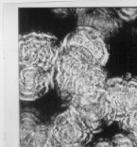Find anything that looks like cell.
Returning <instances> with one entry per match:
<instances>
[{
	"mask_svg": "<svg viewBox=\"0 0 137 147\" xmlns=\"http://www.w3.org/2000/svg\"><path fill=\"white\" fill-rule=\"evenodd\" d=\"M93 147H111V141L109 140H101L96 142Z\"/></svg>",
	"mask_w": 137,
	"mask_h": 147,
	"instance_id": "9c48e42d",
	"label": "cell"
},
{
	"mask_svg": "<svg viewBox=\"0 0 137 147\" xmlns=\"http://www.w3.org/2000/svg\"><path fill=\"white\" fill-rule=\"evenodd\" d=\"M68 147H83V146H81V145H75V146H68Z\"/></svg>",
	"mask_w": 137,
	"mask_h": 147,
	"instance_id": "30bf717a",
	"label": "cell"
},
{
	"mask_svg": "<svg viewBox=\"0 0 137 147\" xmlns=\"http://www.w3.org/2000/svg\"><path fill=\"white\" fill-rule=\"evenodd\" d=\"M81 20L83 26L98 31L104 38L111 36L122 26L121 20L111 9H89L82 13Z\"/></svg>",
	"mask_w": 137,
	"mask_h": 147,
	"instance_id": "5b68a950",
	"label": "cell"
},
{
	"mask_svg": "<svg viewBox=\"0 0 137 147\" xmlns=\"http://www.w3.org/2000/svg\"><path fill=\"white\" fill-rule=\"evenodd\" d=\"M116 14L120 20L124 21H133L137 18V8H119L116 9Z\"/></svg>",
	"mask_w": 137,
	"mask_h": 147,
	"instance_id": "ba28073f",
	"label": "cell"
},
{
	"mask_svg": "<svg viewBox=\"0 0 137 147\" xmlns=\"http://www.w3.org/2000/svg\"><path fill=\"white\" fill-rule=\"evenodd\" d=\"M65 45L84 49L100 65H106L109 59V49L105 38L98 31L87 26H81L67 37Z\"/></svg>",
	"mask_w": 137,
	"mask_h": 147,
	"instance_id": "277c9868",
	"label": "cell"
},
{
	"mask_svg": "<svg viewBox=\"0 0 137 147\" xmlns=\"http://www.w3.org/2000/svg\"><path fill=\"white\" fill-rule=\"evenodd\" d=\"M91 135V130L72 110L62 115L57 123L56 140L60 147L83 146Z\"/></svg>",
	"mask_w": 137,
	"mask_h": 147,
	"instance_id": "3957f363",
	"label": "cell"
},
{
	"mask_svg": "<svg viewBox=\"0 0 137 147\" xmlns=\"http://www.w3.org/2000/svg\"><path fill=\"white\" fill-rule=\"evenodd\" d=\"M71 100V110L92 132L112 123L104 90Z\"/></svg>",
	"mask_w": 137,
	"mask_h": 147,
	"instance_id": "7a4b0ae2",
	"label": "cell"
},
{
	"mask_svg": "<svg viewBox=\"0 0 137 147\" xmlns=\"http://www.w3.org/2000/svg\"><path fill=\"white\" fill-rule=\"evenodd\" d=\"M104 92L112 123H121L137 110V76L126 75L110 78Z\"/></svg>",
	"mask_w": 137,
	"mask_h": 147,
	"instance_id": "6da1fadb",
	"label": "cell"
},
{
	"mask_svg": "<svg viewBox=\"0 0 137 147\" xmlns=\"http://www.w3.org/2000/svg\"><path fill=\"white\" fill-rule=\"evenodd\" d=\"M120 125L127 135L137 142V110L127 116Z\"/></svg>",
	"mask_w": 137,
	"mask_h": 147,
	"instance_id": "8992f818",
	"label": "cell"
},
{
	"mask_svg": "<svg viewBox=\"0 0 137 147\" xmlns=\"http://www.w3.org/2000/svg\"><path fill=\"white\" fill-rule=\"evenodd\" d=\"M111 147H137V142L127 134L119 133L111 140Z\"/></svg>",
	"mask_w": 137,
	"mask_h": 147,
	"instance_id": "52a82bcc",
	"label": "cell"
}]
</instances>
